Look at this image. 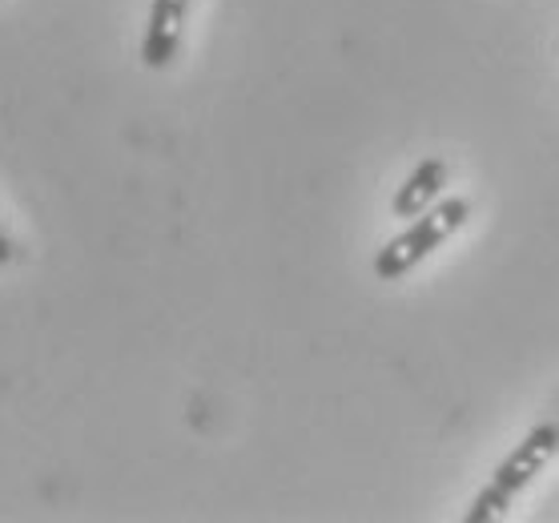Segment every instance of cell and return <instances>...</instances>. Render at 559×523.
<instances>
[{
  "instance_id": "cell-4",
  "label": "cell",
  "mask_w": 559,
  "mask_h": 523,
  "mask_svg": "<svg viewBox=\"0 0 559 523\" xmlns=\"http://www.w3.org/2000/svg\"><path fill=\"white\" fill-rule=\"evenodd\" d=\"M447 186V162H439V157H427V162H419L415 166V174H411L399 190H394V217H419L427 214L435 202H439V193H443Z\"/></svg>"
},
{
  "instance_id": "cell-1",
  "label": "cell",
  "mask_w": 559,
  "mask_h": 523,
  "mask_svg": "<svg viewBox=\"0 0 559 523\" xmlns=\"http://www.w3.org/2000/svg\"><path fill=\"white\" fill-rule=\"evenodd\" d=\"M556 451H559V427H556V423H539V427H532V431H527V439H523L508 460L496 467L491 484L475 496V503H471V511H467V523L508 520V511H511V503H515V496L532 484L535 475L544 472L547 463L556 460Z\"/></svg>"
},
{
  "instance_id": "cell-2",
  "label": "cell",
  "mask_w": 559,
  "mask_h": 523,
  "mask_svg": "<svg viewBox=\"0 0 559 523\" xmlns=\"http://www.w3.org/2000/svg\"><path fill=\"white\" fill-rule=\"evenodd\" d=\"M467 214H471V205L463 202V198H447V202L431 205L427 214L411 217L407 230L399 234V238H391V242L379 250L374 274H379L382 282H399L403 274H411L423 258L431 254V250H439V246L467 222Z\"/></svg>"
},
{
  "instance_id": "cell-3",
  "label": "cell",
  "mask_w": 559,
  "mask_h": 523,
  "mask_svg": "<svg viewBox=\"0 0 559 523\" xmlns=\"http://www.w3.org/2000/svg\"><path fill=\"white\" fill-rule=\"evenodd\" d=\"M190 4L193 0H153L145 40H141V61L150 64V69H166L178 57Z\"/></svg>"
},
{
  "instance_id": "cell-5",
  "label": "cell",
  "mask_w": 559,
  "mask_h": 523,
  "mask_svg": "<svg viewBox=\"0 0 559 523\" xmlns=\"http://www.w3.org/2000/svg\"><path fill=\"white\" fill-rule=\"evenodd\" d=\"M13 258H16V246L9 238V230H4V222H0V266H9Z\"/></svg>"
}]
</instances>
